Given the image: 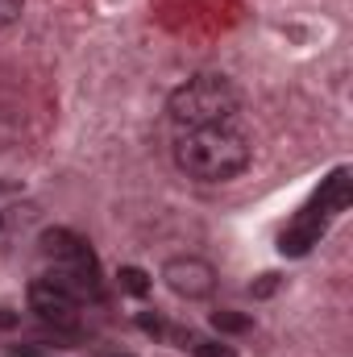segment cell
<instances>
[{
    "label": "cell",
    "instance_id": "cell-7",
    "mask_svg": "<svg viewBox=\"0 0 353 357\" xmlns=\"http://www.w3.org/2000/svg\"><path fill=\"white\" fill-rule=\"evenodd\" d=\"M208 320H212V328H216V333H225V337H241V333H250V328H254V316H246V312H229V307L212 312Z\"/></svg>",
    "mask_w": 353,
    "mask_h": 357
},
{
    "label": "cell",
    "instance_id": "cell-6",
    "mask_svg": "<svg viewBox=\"0 0 353 357\" xmlns=\"http://www.w3.org/2000/svg\"><path fill=\"white\" fill-rule=\"evenodd\" d=\"M312 204H316L329 220H333V216H341V212L353 204V178H350V171H345V167H337L333 175L320 183V191L312 195Z\"/></svg>",
    "mask_w": 353,
    "mask_h": 357
},
{
    "label": "cell",
    "instance_id": "cell-4",
    "mask_svg": "<svg viewBox=\"0 0 353 357\" xmlns=\"http://www.w3.org/2000/svg\"><path fill=\"white\" fill-rule=\"evenodd\" d=\"M163 282L175 291L179 299H208L216 287V270L204 258H171L163 266Z\"/></svg>",
    "mask_w": 353,
    "mask_h": 357
},
{
    "label": "cell",
    "instance_id": "cell-13",
    "mask_svg": "<svg viewBox=\"0 0 353 357\" xmlns=\"http://www.w3.org/2000/svg\"><path fill=\"white\" fill-rule=\"evenodd\" d=\"M17 324H21V316L8 312V307H0V333H8V328H17Z\"/></svg>",
    "mask_w": 353,
    "mask_h": 357
},
{
    "label": "cell",
    "instance_id": "cell-5",
    "mask_svg": "<svg viewBox=\"0 0 353 357\" xmlns=\"http://www.w3.org/2000/svg\"><path fill=\"white\" fill-rule=\"evenodd\" d=\"M324 229H329V216L316 208V204H308L291 225H287V233H283V241H278V250L287 254V258H303L312 245H320V237H324Z\"/></svg>",
    "mask_w": 353,
    "mask_h": 357
},
{
    "label": "cell",
    "instance_id": "cell-1",
    "mask_svg": "<svg viewBox=\"0 0 353 357\" xmlns=\"http://www.w3.org/2000/svg\"><path fill=\"white\" fill-rule=\"evenodd\" d=\"M250 158H254V146L233 121L204 125V129H183V137L175 142L179 171L200 178V183H229L250 167Z\"/></svg>",
    "mask_w": 353,
    "mask_h": 357
},
{
    "label": "cell",
    "instance_id": "cell-12",
    "mask_svg": "<svg viewBox=\"0 0 353 357\" xmlns=\"http://www.w3.org/2000/svg\"><path fill=\"white\" fill-rule=\"evenodd\" d=\"M137 328H142V333H154V337H158V333H163V320H158L154 312H137Z\"/></svg>",
    "mask_w": 353,
    "mask_h": 357
},
{
    "label": "cell",
    "instance_id": "cell-15",
    "mask_svg": "<svg viewBox=\"0 0 353 357\" xmlns=\"http://www.w3.org/2000/svg\"><path fill=\"white\" fill-rule=\"evenodd\" d=\"M117 357H129V354H117Z\"/></svg>",
    "mask_w": 353,
    "mask_h": 357
},
{
    "label": "cell",
    "instance_id": "cell-8",
    "mask_svg": "<svg viewBox=\"0 0 353 357\" xmlns=\"http://www.w3.org/2000/svg\"><path fill=\"white\" fill-rule=\"evenodd\" d=\"M117 278H121V291H129V295H137V299L150 291V274H146L142 266H121Z\"/></svg>",
    "mask_w": 353,
    "mask_h": 357
},
{
    "label": "cell",
    "instance_id": "cell-9",
    "mask_svg": "<svg viewBox=\"0 0 353 357\" xmlns=\"http://www.w3.org/2000/svg\"><path fill=\"white\" fill-rule=\"evenodd\" d=\"M191 349H195V357H237L229 345H220V341H195Z\"/></svg>",
    "mask_w": 353,
    "mask_h": 357
},
{
    "label": "cell",
    "instance_id": "cell-14",
    "mask_svg": "<svg viewBox=\"0 0 353 357\" xmlns=\"http://www.w3.org/2000/svg\"><path fill=\"white\" fill-rule=\"evenodd\" d=\"M13 357H46V354L33 349V345H13Z\"/></svg>",
    "mask_w": 353,
    "mask_h": 357
},
{
    "label": "cell",
    "instance_id": "cell-11",
    "mask_svg": "<svg viewBox=\"0 0 353 357\" xmlns=\"http://www.w3.org/2000/svg\"><path fill=\"white\" fill-rule=\"evenodd\" d=\"M21 8H25L21 0H0V29L13 25V21H21Z\"/></svg>",
    "mask_w": 353,
    "mask_h": 357
},
{
    "label": "cell",
    "instance_id": "cell-10",
    "mask_svg": "<svg viewBox=\"0 0 353 357\" xmlns=\"http://www.w3.org/2000/svg\"><path fill=\"white\" fill-rule=\"evenodd\" d=\"M274 291H278V274H262V278L250 287V295H254V299H270Z\"/></svg>",
    "mask_w": 353,
    "mask_h": 357
},
{
    "label": "cell",
    "instance_id": "cell-3",
    "mask_svg": "<svg viewBox=\"0 0 353 357\" xmlns=\"http://www.w3.org/2000/svg\"><path fill=\"white\" fill-rule=\"evenodd\" d=\"M29 307L54 328H75V320H80V299L63 282H54L50 274L29 282Z\"/></svg>",
    "mask_w": 353,
    "mask_h": 357
},
{
    "label": "cell",
    "instance_id": "cell-2",
    "mask_svg": "<svg viewBox=\"0 0 353 357\" xmlns=\"http://www.w3.org/2000/svg\"><path fill=\"white\" fill-rule=\"evenodd\" d=\"M167 112L179 129H204L237 116V88L225 75H195L179 84L167 100Z\"/></svg>",
    "mask_w": 353,
    "mask_h": 357
}]
</instances>
